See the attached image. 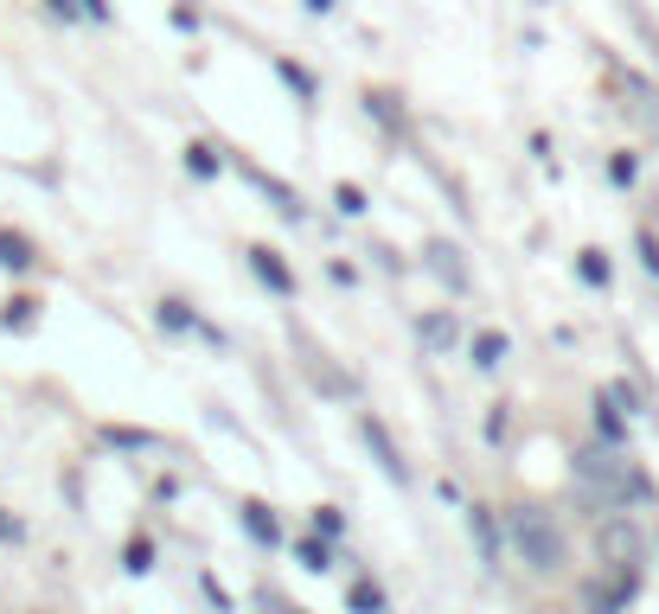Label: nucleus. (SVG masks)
Instances as JSON below:
<instances>
[{
	"label": "nucleus",
	"instance_id": "obj_1",
	"mask_svg": "<svg viewBox=\"0 0 659 614\" xmlns=\"http://www.w3.org/2000/svg\"><path fill=\"white\" fill-rule=\"evenodd\" d=\"M577 487L602 500V512H622V500H640L647 493V480L622 461V448H589L577 455Z\"/></svg>",
	"mask_w": 659,
	"mask_h": 614
},
{
	"label": "nucleus",
	"instance_id": "obj_2",
	"mask_svg": "<svg viewBox=\"0 0 659 614\" xmlns=\"http://www.w3.org/2000/svg\"><path fill=\"white\" fill-rule=\"evenodd\" d=\"M513 544H518V557L532 563V570H563V532L550 525V512L538 506H518L513 512Z\"/></svg>",
	"mask_w": 659,
	"mask_h": 614
},
{
	"label": "nucleus",
	"instance_id": "obj_3",
	"mask_svg": "<svg viewBox=\"0 0 659 614\" xmlns=\"http://www.w3.org/2000/svg\"><path fill=\"white\" fill-rule=\"evenodd\" d=\"M595 557H602V570H640V525L627 512H602L595 518Z\"/></svg>",
	"mask_w": 659,
	"mask_h": 614
},
{
	"label": "nucleus",
	"instance_id": "obj_4",
	"mask_svg": "<svg viewBox=\"0 0 659 614\" xmlns=\"http://www.w3.org/2000/svg\"><path fill=\"white\" fill-rule=\"evenodd\" d=\"M250 269H257V282H263V289H276V294H294V276H289V269H282V256L269 250V244H257V250H250Z\"/></svg>",
	"mask_w": 659,
	"mask_h": 614
},
{
	"label": "nucleus",
	"instance_id": "obj_5",
	"mask_svg": "<svg viewBox=\"0 0 659 614\" xmlns=\"http://www.w3.org/2000/svg\"><path fill=\"white\" fill-rule=\"evenodd\" d=\"M0 269H33V244L20 231H0Z\"/></svg>",
	"mask_w": 659,
	"mask_h": 614
},
{
	"label": "nucleus",
	"instance_id": "obj_6",
	"mask_svg": "<svg viewBox=\"0 0 659 614\" xmlns=\"http://www.w3.org/2000/svg\"><path fill=\"white\" fill-rule=\"evenodd\" d=\"M468 518H474V544H480V557H487V563H500V532H493V512L474 506Z\"/></svg>",
	"mask_w": 659,
	"mask_h": 614
},
{
	"label": "nucleus",
	"instance_id": "obj_7",
	"mask_svg": "<svg viewBox=\"0 0 659 614\" xmlns=\"http://www.w3.org/2000/svg\"><path fill=\"white\" fill-rule=\"evenodd\" d=\"M244 525H250V538H257V544H276V538H282V532H276V518H269V506H257V500L244 506Z\"/></svg>",
	"mask_w": 659,
	"mask_h": 614
},
{
	"label": "nucleus",
	"instance_id": "obj_8",
	"mask_svg": "<svg viewBox=\"0 0 659 614\" xmlns=\"http://www.w3.org/2000/svg\"><path fill=\"white\" fill-rule=\"evenodd\" d=\"M577 276H583L589 289H608V256H602V250H583V256H577Z\"/></svg>",
	"mask_w": 659,
	"mask_h": 614
},
{
	"label": "nucleus",
	"instance_id": "obj_9",
	"mask_svg": "<svg viewBox=\"0 0 659 614\" xmlns=\"http://www.w3.org/2000/svg\"><path fill=\"white\" fill-rule=\"evenodd\" d=\"M366 442H371V448H378V468H384V473H398V480H403V461H398V448L384 442V429H378V423H366Z\"/></svg>",
	"mask_w": 659,
	"mask_h": 614
},
{
	"label": "nucleus",
	"instance_id": "obj_10",
	"mask_svg": "<svg viewBox=\"0 0 659 614\" xmlns=\"http://www.w3.org/2000/svg\"><path fill=\"white\" fill-rule=\"evenodd\" d=\"M33 314H38L33 294H13V301H7V314H0V326H13V333H20V326H33Z\"/></svg>",
	"mask_w": 659,
	"mask_h": 614
},
{
	"label": "nucleus",
	"instance_id": "obj_11",
	"mask_svg": "<svg viewBox=\"0 0 659 614\" xmlns=\"http://www.w3.org/2000/svg\"><path fill=\"white\" fill-rule=\"evenodd\" d=\"M500 359H506V339H500V333H480V339H474V365H480V371H493Z\"/></svg>",
	"mask_w": 659,
	"mask_h": 614
},
{
	"label": "nucleus",
	"instance_id": "obj_12",
	"mask_svg": "<svg viewBox=\"0 0 659 614\" xmlns=\"http://www.w3.org/2000/svg\"><path fill=\"white\" fill-rule=\"evenodd\" d=\"M346 602H353V614H384V595H378L371 582H353V589H346Z\"/></svg>",
	"mask_w": 659,
	"mask_h": 614
},
{
	"label": "nucleus",
	"instance_id": "obj_13",
	"mask_svg": "<svg viewBox=\"0 0 659 614\" xmlns=\"http://www.w3.org/2000/svg\"><path fill=\"white\" fill-rule=\"evenodd\" d=\"M595 435H602V442H608V448H622V416H615V410H608V403H595Z\"/></svg>",
	"mask_w": 659,
	"mask_h": 614
},
{
	"label": "nucleus",
	"instance_id": "obj_14",
	"mask_svg": "<svg viewBox=\"0 0 659 614\" xmlns=\"http://www.w3.org/2000/svg\"><path fill=\"white\" fill-rule=\"evenodd\" d=\"M294 557H301L308 570H333V563H327V544H321V538H301V544H294Z\"/></svg>",
	"mask_w": 659,
	"mask_h": 614
},
{
	"label": "nucleus",
	"instance_id": "obj_15",
	"mask_svg": "<svg viewBox=\"0 0 659 614\" xmlns=\"http://www.w3.org/2000/svg\"><path fill=\"white\" fill-rule=\"evenodd\" d=\"M186 167H192L199 180H212V174H219V154H212V147H186Z\"/></svg>",
	"mask_w": 659,
	"mask_h": 614
},
{
	"label": "nucleus",
	"instance_id": "obj_16",
	"mask_svg": "<svg viewBox=\"0 0 659 614\" xmlns=\"http://www.w3.org/2000/svg\"><path fill=\"white\" fill-rule=\"evenodd\" d=\"M160 326H167V333H186V326H192V314H186L180 301H160Z\"/></svg>",
	"mask_w": 659,
	"mask_h": 614
},
{
	"label": "nucleus",
	"instance_id": "obj_17",
	"mask_svg": "<svg viewBox=\"0 0 659 614\" xmlns=\"http://www.w3.org/2000/svg\"><path fill=\"white\" fill-rule=\"evenodd\" d=\"M147 563H154V544H147V538H135V544H129V570H135V577H142Z\"/></svg>",
	"mask_w": 659,
	"mask_h": 614
},
{
	"label": "nucleus",
	"instance_id": "obj_18",
	"mask_svg": "<svg viewBox=\"0 0 659 614\" xmlns=\"http://www.w3.org/2000/svg\"><path fill=\"white\" fill-rule=\"evenodd\" d=\"M333 199H339V212H366V192H359V186H339Z\"/></svg>",
	"mask_w": 659,
	"mask_h": 614
},
{
	"label": "nucleus",
	"instance_id": "obj_19",
	"mask_svg": "<svg viewBox=\"0 0 659 614\" xmlns=\"http://www.w3.org/2000/svg\"><path fill=\"white\" fill-rule=\"evenodd\" d=\"M314 525H321V538H339V512H333V506L314 512Z\"/></svg>",
	"mask_w": 659,
	"mask_h": 614
},
{
	"label": "nucleus",
	"instance_id": "obj_20",
	"mask_svg": "<svg viewBox=\"0 0 659 614\" xmlns=\"http://www.w3.org/2000/svg\"><path fill=\"white\" fill-rule=\"evenodd\" d=\"M0 538H7V544L20 538V525H13V518H7V512H0Z\"/></svg>",
	"mask_w": 659,
	"mask_h": 614
}]
</instances>
